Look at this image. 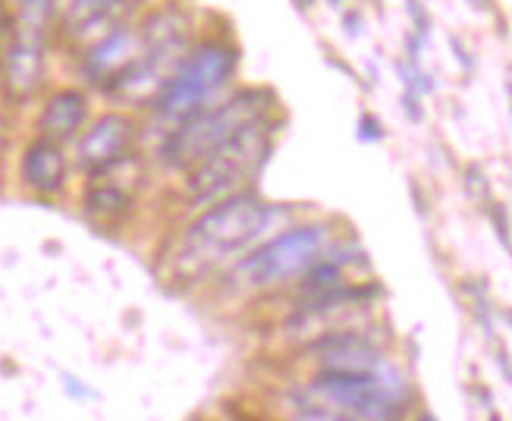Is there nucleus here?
<instances>
[{
	"label": "nucleus",
	"instance_id": "f257e3e1",
	"mask_svg": "<svg viewBox=\"0 0 512 421\" xmlns=\"http://www.w3.org/2000/svg\"><path fill=\"white\" fill-rule=\"evenodd\" d=\"M267 224H271V205L258 202L252 195H230L186 230L176 268L183 277L205 274L220 261L252 246Z\"/></svg>",
	"mask_w": 512,
	"mask_h": 421
},
{
	"label": "nucleus",
	"instance_id": "6e6552de",
	"mask_svg": "<svg viewBox=\"0 0 512 421\" xmlns=\"http://www.w3.org/2000/svg\"><path fill=\"white\" fill-rule=\"evenodd\" d=\"M44 76V35L13 29L10 48L4 54V88L7 95L22 101L35 95Z\"/></svg>",
	"mask_w": 512,
	"mask_h": 421
},
{
	"label": "nucleus",
	"instance_id": "ddd939ff",
	"mask_svg": "<svg viewBox=\"0 0 512 421\" xmlns=\"http://www.w3.org/2000/svg\"><path fill=\"white\" fill-rule=\"evenodd\" d=\"M85 208L95 217H114L123 208H129V195L120 186H95L85 195Z\"/></svg>",
	"mask_w": 512,
	"mask_h": 421
},
{
	"label": "nucleus",
	"instance_id": "1a4fd4ad",
	"mask_svg": "<svg viewBox=\"0 0 512 421\" xmlns=\"http://www.w3.org/2000/svg\"><path fill=\"white\" fill-rule=\"evenodd\" d=\"M142 54V32H132V29H110L92 51L85 57V76L110 88L114 85L136 57Z\"/></svg>",
	"mask_w": 512,
	"mask_h": 421
},
{
	"label": "nucleus",
	"instance_id": "9d476101",
	"mask_svg": "<svg viewBox=\"0 0 512 421\" xmlns=\"http://www.w3.org/2000/svg\"><path fill=\"white\" fill-rule=\"evenodd\" d=\"M66 180V158H63V148L54 139H38L26 148L22 154V183L29 189L41 192V195H54L60 192Z\"/></svg>",
	"mask_w": 512,
	"mask_h": 421
},
{
	"label": "nucleus",
	"instance_id": "0eeeda50",
	"mask_svg": "<svg viewBox=\"0 0 512 421\" xmlns=\"http://www.w3.org/2000/svg\"><path fill=\"white\" fill-rule=\"evenodd\" d=\"M132 139H136V126H132L129 117L123 114L101 117L79 142V167L92 176L114 170L129 154Z\"/></svg>",
	"mask_w": 512,
	"mask_h": 421
},
{
	"label": "nucleus",
	"instance_id": "f03ea898",
	"mask_svg": "<svg viewBox=\"0 0 512 421\" xmlns=\"http://www.w3.org/2000/svg\"><path fill=\"white\" fill-rule=\"evenodd\" d=\"M267 110H271V95L258 92V88L239 92L217 107L195 110L192 117H186L183 123H176L170 129L164 151H161L164 161L170 167H180V170L195 167L208 151H214L220 142L236 136L239 129H246L255 120H264Z\"/></svg>",
	"mask_w": 512,
	"mask_h": 421
},
{
	"label": "nucleus",
	"instance_id": "7ed1b4c3",
	"mask_svg": "<svg viewBox=\"0 0 512 421\" xmlns=\"http://www.w3.org/2000/svg\"><path fill=\"white\" fill-rule=\"evenodd\" d=\"M267 151H271V129H267L264 120H255L246 129H239L236 136L220 142L195 167H189L192 198L211 205V202H224L230 195H239V189L264 164Z\"/></svg>",
	"mask_w": 512,
	"mask_h": 421
},
{
	"label": "nucleus",
	"instance_id": "f8f14e48",
	"mask_svg": "<svg viewBox=\"0 0 512 421\" xmlns=\"http://www.w3.org/2000/svg\"><path fill=\"white\" fill-rule=\"evenodd\" d=\"M123 7V0H70L66 7V32L82 38L88 32H95L101 26H107L110 19L117 16V10Z\"/></svg>",
	"mask_w": 512,
	"mask_h": 421
},
{
	"label": "nucleus",
	"instance_id": "9b49d317",
	"mask_svg": "<svg viewBox=\"0 0 512 421\" xmlns=\"http://www.w3.org/2000/svg\"><path fill=\"white\" fill-rule=\"evenodd\" d=\"M85 98L79 92H57L41 114V136L63 142L76 136L85 123Z\"/></svg>",
	"mask_w": 512,
	"mask_h": 421
},
{
	"label": "nucleus",
	"instance_id": "20e7f679",
	"mask_svg": "<svg viewBox=\"0 0 512 421\" xmlns=\"http://www.w3.org/2000/svg\"><path fill=\"white\" fill-rule=\"evenodd\" d=\"M233 70H236V51L227 48V44L211 41L195 48L176 66V73L164 82L161 92L154 95V117L167 126L183 123L230 82Z\"/></svg>",
	"mask_w": 512,
	"mask_h": 421
},
{
	"label": "nucleus",
	"instance_id": "39448f33",
	"mask_svg": "<svg viewBox=\"0 0 512 421\" xmlns=\"http://www.w3.org/2000/svg\"><path fill=\"white\" fill-rule=\"evenodd\" d=\"M315 390L327 403L346 409L352 418H399L403 415V384L393 371H343L324 368Z\"/></svg>",
	"mask_w": 512,
	"mask_h": 421
},
{
	"label": "nucleus",
	"instance_id": "423d86ee",
	"mask_svg": "<svg viewBox=\"0 0 512 421\" xmlns=\"http://www.w3.org/2000/svg\"><path fill=\"white\" fill-rule=\"evenodd\" d=\"M327 249V230L318 224L286 230L277 239L258 246L246 261L236 268V277L252 286V290H267L283 280H293L305 274Z\"/></svg>",
	"mask_w": 512,
	"mask_h": 421
}]
</instances>
